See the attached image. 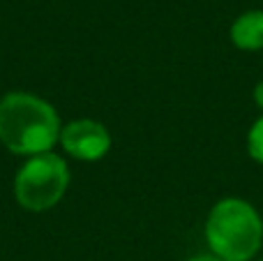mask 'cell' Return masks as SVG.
Listing matches in <instances>:
<instances>
[{
	"mask_svg": "<svg viewBox=\"0 0 263 261\" xmlns=\"http://www.w3.org/2000/svg\"><path fill=\"white\" fill-rule=\"evenodd\" d=\"M205 240L213 257L222 261H250L263 245V217L240 197L219 199L205 220Z\"/></svg>",
	"mask_w": 263,
	"mask_h": 261,
	"instance_id": "cell-2",
	"label": "cell"
},
{
	"mask_svg": "<svg viewBox=\"0 0 263 261\" xmlns=\"http://www.w3.org/2000/svg\"><path fill=\"white\" fill-rule=\"evenodd\" d=\"M247 153L254 162L263 164V116L254 120V125L247 132Z\"/></svg>",
	"mask_w": 263,
	"mask_h": 261,
	"instance_id": "cell-6",
	"label": "cell"
},
{
	"mask_svg": "<svg viewBox=\"0 0 263 261\" xmlns=\"http://www.w3.org/2000/svg\"><path fill=\"white\" fill-rule=\"evenodd\" d=\"M254 102H256V106L263 111V79L254 86Z\"/></svg>",
	"mask_w": 263,
	"mask_h": 261,
	"instance_id": "cell-7",
	"label": "cell"
},
{
	"mask_svg": "<svg viewBox=\"0 0 263 261\" xmlns=\"http://www.w3.org/2000/svg\"><path fill=\"white\" fill-rule=\"evenodd\" d=\"M60 120L49 102L28 92H7L0 100V141L16 155L51 153L60 139Z\"/></svg>",
	"mask_w": 263,
	"mask_h": 261,
	"instance_id": "cell-1",
	"label": "cell"
},
{
	"mask_svg": "<svg viewBox=\"0 0 263 261\" xmlns=\"http://www.w3.org/2000/svg\"><path fill=\"white\" fill-rule=\"evenodd\" d=\"M69 185V169L53 153L35 155L21 166L14 180V197L26 211L42 213L63 199Z\"/></svg>",
	"mask_w": 263,
	"mask_h": 261,
	"instance_id": "cell-3",
	"label": "cell"
},
{
	"mask_svg": "<svg viewBox=\"0 0 263 261\" xmlns=\"http://www.w3.org/2000/svg\"><path fill=\"white\" fill-rule=\"evenodd\" d=\"M60 143L72 157L83 162H95L109 153L111 137L109 129L97 120H74L60 129Z\"/></svg>",
	"mask_w": 263,
	"mask_h": 261,
	"instance_id": "cell-4",
	"label": "cell"
},
{
	"mask_svg": "<svg viewBox=\"0 0 263 261\" xmlns=\"http://www.w3.org/2000/svg\"><path fill=\"white\" fill-rule=\"evenodd\" d=\"M233 46L240 51H259L263 49V9L242 12L229 28Z\"/></svg>",
	"mask_w": 263,
	"mask_h": 261,
	"instance_id": "cell-5",
	"label": "cell"
},
{
	"mask_svg": "<svg viewBox=\"0 0 263 261\" xmlns=\"http://www.w3.org/2000/svg\"><path fill=\"white\" fill-rule=\"evenodd\" d=\"M190 261H222V259L213 257V254H201V257H194V259H190Z\"/></svg>",
	"mask_w": 263,
	"mask_h": 261,
	"instance_id": "cell-8",
	"label": "cell"
},
{
	"mask_svg": "<svg viewBox=\"0 0 263 261\" xmlns=\"http://www.w3.org/2000/svg\"><path fill=\"white\" fill-rule=\"evenodd\" d=\"M259 261H263V259H259Z\"/></svg>",
	"mask_w": 263,
	"mask_h": 261,
	"instance_id": "cell-9",
	"label": "cell"
}]
</instances>
